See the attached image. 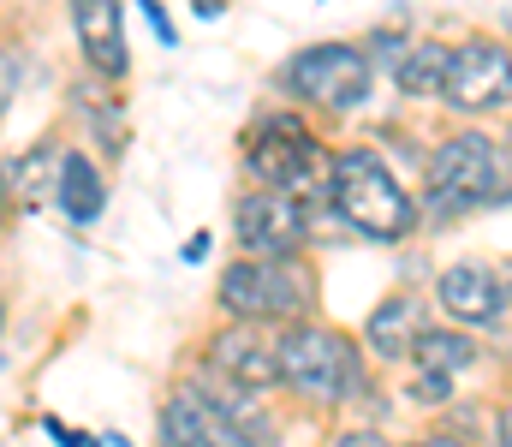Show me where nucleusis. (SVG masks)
I'll return each instance as SVG.
<instances>
[{
	"label": "nucleus",
	"instance_id": "f257e3e1",
	"mask_svg": "<svg viewBox=\"0 0 512 447\" xmlns=\"http://www.w3.org/2000/svg\"><path fill=\"white\" fill-rule=\"evenodd\" d=\"M328 197H334L340 221H346L352 233H364V239H382L387 245V239H405V233L417 227V203H411V191L387 173L370 149H346V155H334Z\"/></svg>",
	"mask_w": 512,
	"mask_h": 447
},
{
	"label": "nucleus",
	"instance_id": "f03ea898",
	"mask_svg": "<svg viewBox=\"0 0 512 447\" xmlns=\"http://www.w3.org/2000/svg\"><path fill=\"white\" fill-rule=\"evenodd\" d=\"M512 197V173L507 155L489 144L483 132H459L435 149L429 161V209L435 215H465L483 203H507Z\"/></svg>",
	"mask_w": 512,
	"mask_h": 447
},
{
	"label": "nucleus",
	"instance_id": "7ed1b4c3",
	"mask_svg": "<svg viewBox=\"0 0 512 447\" xmlns=\"http://www.w3.org/2000/svg\"><path fill=\"white\" fill-rule=\"evenodd\" d=\"M280 382L316 406H334L358 388V352L346 334L334 328H316V322H298L286 340H280Z\"/></svg>",
	"mask_w": 512,
	"mask_h": 447
},
{
	"label": "nucleus",
	"instance_id": "20e7f679",
	"mask_svg": "<svg viewBox=\"0 0 512 447\" xmlns=\"http://www.w3.org/2000/svg\"><path fill=\"white\" fill-rule=\"evenodd\" d=\"M310 275L292 257H245L221 275V310L239 322H274V316H304Z\"/></svg>",
	"mask_w": 512,
	"mask_h": 447
},
{
	"label": "nucleus",
	"instance_id": "39448f33",
	"mask_svg": "<svg viewBox=\"0 0 512 447\" xmlns=\"http://www.w3.org/2000/svg\"><path fill=\"white\" fill-rule=\"evenodd\" d=\"M370 54L352 48V42H316L304 54L286 60V90L328 108V114H352L364 96H370Z\"/></svg>",
	"mask_w": 512,
	"mask_h": 447
},
{
	"label": "nucleus",
	"instance_id": "423d86ee",
	"mask_svg": "<svg viewBox=\"0 0 512 447\" xmlns=\"http://www.w3.org/2000/svg\"><path fill=\"white\" fill-rule=\"evenodd\" d=\"M316 161H322V149L316 138L298 126V120H286V114H268V120H256L251 138H245V167H251L256 185H268V191H292V197H310L316 191Z\"/></svg>",
	"mask_w": 512,
	"mask_h": 447
},
{
	"label": "nucleus",
	"instance_id": "0eeeda50",
	"mask_svg": "<svg viewBox=\"0 0 512 447\" xmlns=\"http://www.w3.org/2000/svg\"><path fill=\"white\" fill-rule=\"evenodd\" d=\"M459 114H489L512 96V54L501 42L477 36L465 48H453V66H447V90H441Z\"/></svg>",
	"mask_w": 512,
	"mask_h": 447
},
{
	"label": "nucleus",
	"instance_id": "6e6552de",
	"mask_svg": "<svg viewBox=\"0 0 512 447\" xmlns=\"http://www.w3.org/2000/svg\"><path fill=\"white\" fill-rule=\"evenodd\" d=\"M239 239L256 257H292L304 245V209L292 191H268L256 185L251 197H239Z\"/></svg>",
	"mask_w": 512,
	"mask_h": 447
},
{
	"label": "nucleus",
	"instance_id": "1a4fd4ad",
	"mask_svg": "<svg viewBox=\"0 0 512 447\" xmlns=\"http://www.w3.org/2000/svg\"><path fill=\"white\" fill-rule=\"evenodd\" d=\"M435 293H441V310L459 316L465 328H489V322L507 310V287H501V275H495L489 263H453V269L435 281Z\"/></svg>",
	"mask_w": 512,
	"mask_h": 447
},
{
	"label": "nucleus",
	"instance_id": "9d476101",
	"mask_svg": "<svg viewBox=\"0 0 512 447\" xmlns=\"http://www.w3.org/2000/svg\"><path fill=\"white\" fill-rule=\"evenodd\" d=\"M209 358H215V370H227L245 388H274L280 382V346H268L256 334V322H233L227 334H215Z\"/></svg>",
	"mask_w": 512,
	"mask_h": 447
},
{
	"label": "nucleus",
	"instance_id": "9b49d317",
	"mask_svg": "<svg viewBox=\"0 0 512 447\" xmlns=\"http://www.w3.org/2000/svg\"><path fill=\"white\" fill-rule=\"evenodd\" d=\"M72 18H78V42L90 54L96 72L120 78L126 72V36H120V0H72Z\"/></svg>",
	"mask_w": 512,
	"mask_h": 447
},
{
	"label": "nucleus",
	"instance_id": "f8f14e48",
	"mask_svg": "<svg viewBox=\"0 0 512 447\" xmlns=\"http://www.w3.org/2000/svg\"><path fill=\"white\" fill-rule=\"evenodd\" d=\"M54 197H60V209H66V221H96L102 215V203H108V185H102V173H96V161L90 155H60V179H54Z\"/></svg>",
	"mask_w": 512,
	"mask_h": 447
},
{
	"label": "nucleus",
	"instance_id": "ddd939ff",
	"mask_svg": "<svg viewBox=\"0 0 512 447\" xmlns=\"http://www.w3.org/2000/svg\"><path fill=\"white\" fill-rule=\"evenodd\" d=\"M411 364H417L423 376H453V370L477 364V340L459 334V328H417V340H411Z\"/></svg>",
	"mask_w": 512,
	"mask_h": 447
},
{
	"label": "nucleus",
	"instance_id": "4468645a",
	"mask_svg": "<svg viewBox=\"0 0 512 447\" xmlns=\"http://www.w3.org/2000/svg\"><path fill=\"white\" fill-rule=\"evenodd\" d=\"M447 66H453V48H447V42H423V48H411V54L399 60L393 84H399L405 96H441V90H447Z\"/></svg>",
	"mask_w": 512,
	"mask_h": 447
},
{
	"label": "nucleus",
	"instance_id": "2eb2a0df",
	"mask_svg": "<svg viewBox=\"0 0 512 447\" xmlns=\"http://www.w3.org/2000/svg\"><path fill=\"white\" fill-rule=\"evenodd\" d=\"M370 340H376L382 358L411 352V340H417V310H411V298H387L382 310L370 316Z\"/></svg>",
	"mask_w": 512,
	"mask_h": 447
},
{
	"label": "nucleus",
	"instance_id": "dca6fc26",
	"mask_svg": "<svg viewBox=\"0 0 512 447\" xmlns=\"http://www.w3.org/2000/svg\"><path fill=\"white\" fill-rule=\"evenodd\" d=\"M48 179H60V149L54 144H36L18 167H12V197L24 203V209H36L42 197H48Z\"/></svg>",
	"mask_w": 512,
	"mask_h": 447
},
{
	"label": "nucleus",
	"instance_id": "f3484780",
	"mask_svg": "<svg viewBox=\"0 0 512 447\" xmlns=\"http://www.w3.org/2000/svg\"><path fill=\"white\" fill-rule=\"evenodd\" d=\"M18 72H24V60L18 54H0V102L18 96Z\"/></svg>",
	"mask_w": 512,
	"mask_h": 447
},
{
	"label": "nucleus",
	"instance_id": "a211bd4d",
	"mask_svg": "<svg viewBox=\"0 0 512 447\" xmlns=\"http://www.w3.org/2000/svg\"><path fill=\"white\" fill-rule=\"evenodd\" d=\"M143 18L155 24V36H161V42H173V24H167V12H161V0H143Z\"/></svg>",
	"mask_w": 512,
	"mask_h": 447
},
{
	"label": "nucleus",
	"instance_id": "6ab92c4d",
	"mask_svg": "<svg viewBox=\"0 0 512 447\" xmlns=\"http://www.w3.org/2000/svg\"><path fill=\"white\" fill-rule=\"evenodd\" d=\"M48 436H54V442H66V447H102L96 436H78V430H66V424H54V418H48Z\"/></svg>",
	"mask_w": 512,
	"mask_h": 447
},
{
	"label": "nucleus",
	"instance_id": "aec40b11",
	"mask_svg": "<svg viewBox=\"0 0 512 447\" xmlns=\"http://www.w3.org/2000/svg\"><path fill=\"white\" fill-rule=\"evenodd\" d=\"M340 447H393V442L376 436V430H352V436H340Z\"/></svg>",
	"mask_w": 512,
	"mask_h": 447
},
{
	"label": "nucleus",
	"instance_id": "412c9836",
	"mask_svg": "<svg viewBox=\"0 0 512 447\" xmlns=\"http://www.w3.org/2000/svg\"><path fill=\"white\" fill-rule=\"evenodd\" d=\"M501 447H512V406L501 412Z\"/></svg>",
	"mask_w": 512,
	"mask_h": 447
},
{
	"label": "nucleus",
	"instance_id": "4be33fe9",
	"mask_svg": "<svg viewBox=\"0 0 512 447\" xmlns=\"http://www.w3.org/2000/svg\"><path fill=\"white\" fill-rule=\"evenodd\" d=\"M423 447H465V442H453V436H435V442H423Z\"/></svg>",
	"mask_w": 512,
	"mask_h": 447
},
{
	"label": "nucleus",
	"instance_id": "5701e85b",
	"mask_svg": "<svg viewBox=\"0 0 512 447\" xmlns=\"http://www.w3.org/2000/svg\"><path fill=\"white\" fill-rule=\"evenodd\" d=\"M102 447H131V442H126V436H108V442H102Z\"/></svg>",
	"mask_w": 512,
	"mask_h": 447
},
{
	"label": "nucleus",
	"instance_id": "b1692460",
	"mask_svg": "<svg viewBox=\"0 0 512 447\" xmlns=\"http://www.w3.org/2000/svg\"><path fill=\"white\" fill-rule=\"evenodd\" d=\"M501 287H507V304H512V269H507V275H501Z\"/></svg>",
	"mask_w": 512,
	"mask_h": 447
},
{
	"label": "nucleus",
	"instance_id": "393cba45",
	"mask_svg": "<svg viewBox=\"0 0 512 447\" xmlns=\"http://www.w3.org/2000/svg\"><path fill=\"white\" fill-rule=\"evenodd\" d=\"M0 316H6V310H0Z\"/></svg>",
	"mask_w": 512,
	"mask_h": 447
}]
</instances>
